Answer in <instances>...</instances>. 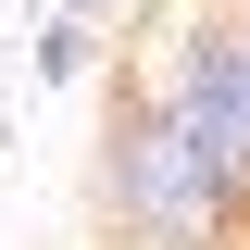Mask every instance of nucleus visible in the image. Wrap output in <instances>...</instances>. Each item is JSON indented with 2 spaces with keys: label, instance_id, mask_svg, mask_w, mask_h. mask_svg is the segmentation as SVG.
<instances>
[{
  "label": "nucleus",
  "instance_id": "nucleus-1",
  "mask_svg": "<svg viewBox=\"0 0 250 250\" xmlns=\"http://www.w3.org/2000/svg\"><path fill=\"white\" fill-rule=\"evenodd\" d=\"M100 238L113 250H250V175L175 113L163 75H125L100 125Z\"/></svg>",
  "mask_w": 250,
  "mask_h": 250
},
{
  "label": "nucleus",
  "instance_id": "nucleus-2",
  "mask_svg": "<svg viewBox=\"0 0 250 250\" xmlns=\"http://www.w3.org/2000/svg\"><path fill=\"white\" fill-rule=\"evenodd\" d=\"M163 88H175V113L250 175V0H188L175 38H163Z\"/></svg>",
  "mask_w": 250,
  "mask_h": 250
},
{
  "label": "nucleus",
  "instance_id": "nucleus-3",
  "mask_svg": "<svg viewBox=\"0 0 250 250\" xmlns=\"http://www.w3.org/2000/svg\"><path fill=\"white\" fill-rule=\"evenodd\" d=\"M75 62H88V13H50L38 25V88H75Z\"/></svg>",
  "mask_w": 250,
  "mask_h": 250
},
{
  "label": "nucleus",
  "instance_id": "nucleus-4",
  "mask_svg": "<svg viewBox=\"0 0 250 250\" xmlns=\"http://www.w3.org/2000/svg\"><path fill=\"white\" fill-rule=\"evenodd\" d=\"M62 13H100V0H62Z\"/></svg>",
  "mask_w": 250,
  "mask_h": 250
}]
</instances>
